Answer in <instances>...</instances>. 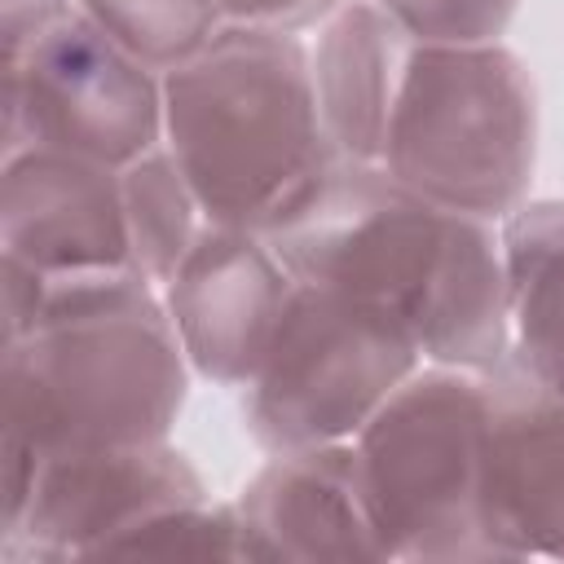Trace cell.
Segmentation results:
<instances>
[{"instance_id": "1", "label": "cell", "mask_w": 564, "mask_h": 564, "mask_svg": "<svg viewBox=\"0 0 564 564\" xmlns=\"http://www.w3.org/2000/svg\"><path fill=\"white\" fill-rule=\"evenodd\" d=\"M264 238L300 282L410 330L423 361L489 370L511 352L498 225L423 198L379 163L335 159Z\"/></svg>"}, {"instance_id": "2", "label": "cell", "mask_w": 564, "mask_h": 564, "mask_svg": "<svg viewBox=\"0 0 564 564\" xmlns=\"http://www.w3.org/2000/svg\"><path fill=\"white\" fill-rule=\"evenodd\" d=\"M189 375L163 291L137 269L48 278L35 322L4 339V432L40 454L167 441Z\"/></svg>"}, {"instance_id": "3", "label": "cell", "mask_w": 564, "mask_h": 564, "mask_svg": "<svg viewBox=\"0 0 564 564\" xmlns=\"http://www.w3.org/2000/svg\"><path fill=\"white\" fill-rule=\"evenodd\" d=\"M163 145L212 225L269 229L330 163L308 40L229 22L198 57L163 75Z\"/></svg>"}, {"instance_id": "4", "label": "cell", "mask_w": 564, "mask_h": 564, "mask_svg": "<svg viewBox=\"0 0 564 564\" xmlns=\"http://www.w3.org/2000/svg\"><path fill=\"white\" fill-rule=\"evenodd\" d=\"M538 88L502 44H410L379 167L432 203L502 225L533 185Z\"/></svg>"}, {"instance_id": "5", "label": "cell", "mask_w": 564, "mask_h": 564, "mask_svg": "<svg viewBox=\"0 0 564 564\" xmlns=\"http://www.w3.org/2000/svg\"><path fill=\"white\" fill-rule=\"evenodd\" d=\"M388 560L476 564L485 538V375L423 361L352 436Z\"/></svg>"}, {"instance_id": "6", "label": "cell", "mask_w": 564, "mask_h": 564, "mask_svg": "<svg viewBox=\"0 0 564 564\" xmlns=\"http://www.w3.org/2000/svg\"><path fill=\"white\" fill-rule=\"evenodd\" d=\"M419 366V344L392 317L295 278L278 335L242 388V423L264 454L339 445Z\"/></svg>"}, {"instance_id": "7", "label": "cell", "mask_w": 564, "mask_h": 564, "mask_svg": "<svg viewBox=\"0 0 564 564\" xmlns=\"http://www.w3.org/2000/svg\"><path fill=\"white\" fill-rule=\"evenodd\" d=\"M4 159L31 145L106 167L163 145V75L66 9L26 48L4 53Z\"/></svg>"}, {"instance_id": "8", "label": "cell", "mask_w": 564, "mask_h": 564, "mask_svg": "<svg viewBox=\"0 0 564 564\" xmlns=\"http://www.w3.org/2000/svg\"><path fill=\"white\" fill-rule=\"evenodd\" d=\"M198 498L212 494L172 441L44 454L26 516L4 533L0 551L9 564L110 555V546L150 516Z\"/></svg>"}, {"instance_id": "9", "label": "cell", "mask_w": 564, "mask_h": 564, "mask_svg": "<svg viewBox=\"0 0 564 564\" xmlns=\"http://www.w3.org/2000/svg\"><path fill=\"white\" fill-rule=\"evenodd\" d=\"M485 375V538L494 560H564V388L511 352Z\"/></svg>"}, {"instance_id": "10", "label": "cell", "mask_w": 564, "mask_h": 564, "mask_svg": "<svg viewBox=\"0 0 564 564\" xmlns=\"http://www.w3.org/2000/svg\"><path fill=\"white\" fill-rule=\"evenodd\" d=\"M291 291L295 273L260 229L207 220L163 286L189 370L220 388H247L278 335Z\"/></svg>"}, {"instance_id": "11", "label": "cell", "mask_w": 564, "mask_h": 564, "mask_svg": "<svg viewBox=\"0 0 564 564\" xmlns=\"http://www.w3.org/2000/svg\"><path fill=\"white\" fill-rule=\"evenodd\" d=\"M0 256L35 264L44 278L132 269L119 167L31 145L0 172Z\"/></svg>"}, {"instance_id": "12", "label": "cell", "mask_w": 564, "mask_h": 564, "mask_svg": "<svg viewBox=\"0 0 564 564\" xmlns=\"http://www.w3.org/2000/svg\"><path fill=\"white\" fill-rule=\"evenodd\" d=\"M234 502L247 533V560H388L361 494L352 441L269 454Z\"/></svg>"}, {"instance_id": "13", "label": "cell", "mask_w": 564, "mask_h": 564, "mask_svg": "<svg viewBox=\"0 0 564 564\" xmlns=\"http://www.w3.org/2000/svg\"><path fill=\"white\" fill-rule=\"evenodd\" d=\"M410 35L370 0H339L308 40V75L322 132L344 163H379Z\"/></svg>"}, {"instance_id": "14", "label": "cell", "mask_w": 564, "mask_h": 564, "mask_svg": "<svg viewBox=\"0 0 564 564\" xmlns=\"http://www.w3.org/2000/svg\"><path fill=\"white\" fill-rule=\"evenodd\" d=\"M498 234L511 357L564 388V198H524Z\"/></svg>"}, {"instance_id": "15", "label": "cell", "mask_w": 564, "mask_h": 564, "mask_svg": "<svg viewBox=\"0 0 564 564\" xmlns=\"http://www.w3.org/2000/svg\"><path fill=\"white\" fill-rule=\"evenodd\" d=\"M119 185H123L132 269L163 291L181 269V260L194 251L198 234L207 229V212L167 145H154L150 154L119 167Z\"/></svg>"}, {"instance_id": "16", "label": "cell", "mask_w": 564, "mask_h": 564, "mask_svg": "<svg viewBox=\"0 0 564 564\" xmlns=\"http://www.w3.org/2000/svg\"><path fill=\"white\" fill-rule=\"evenodd\" d=\"M75 9L159 75L198 57L229 26L220 0H75Z\"/></svg>"}, {"instance_id": "17", "label": "cell", "mask_w": 564, "mask_h": 564, "mask_svg": "<svg viewBox=\"0 0 564 564\" xmlns=\"http://www.w3.org/2000/svg\"><path fill=\"white\" fill-rule=\"evenodd\" d=\"M110 555H141V560H247V533L238 502H181L132 533H123Z\"/></svg>"}, {"instance_id": "18", "label": "cell", "mask_w": 564, "mask_h": 564, "mask_svg": "<svg viewBox=\"0 0 564 564\" xmlns=\"http://www.w3.org/2000/svg\"><path fill=\"white\" fill-rule=\"evenodd\" d=\"M414 44H494L507 35L520 0H370Z\"/></svg>"}, {"instance_id": "19", "label": "cell", "mask_w": 564, "mask_h": 564, "mask_svg": "<svg viewBox=\"0 0 564 564\" xmlns=\"http://www.w3.org/2000/svg\"><path fill=\"white\" fill-rule=\"evenodd\" d=\"M339 0H220L225 18L238 26H273V31H308Z\"/></svg>"}, {"instance_id": "20", "label": "cell", "mask_w": 564, "mask_h": 564, "mask_svg": "<svg viewBox=\"0 0 564 564\" xmlns=\"http://www.w3.org/2000/svg\"><path fill=\"white\" fill-rule=\"evenodd\" d=\"M66 9H75V0H0V48L18 53L26 48L44 26H53Z\"/></svg>"}]
</instances>
